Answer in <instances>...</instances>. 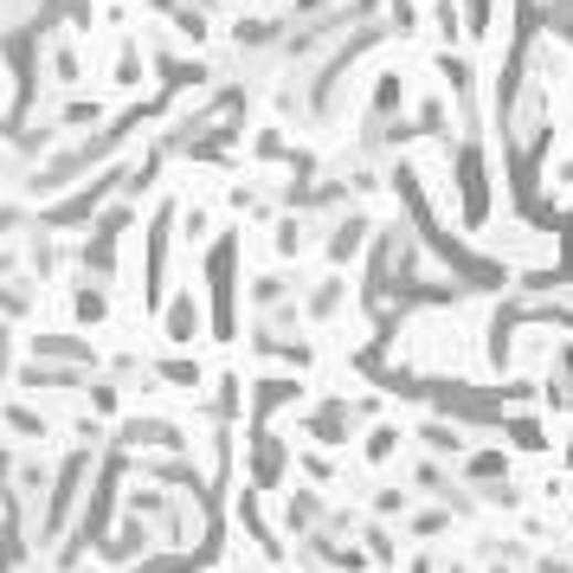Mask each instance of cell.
Wrapping results in <instances>:
<instances>
[{
  "instance_id": "6da1fadb",
  "label": "cell",
  "mask_w": 573,
  "mask_h": 573,
  "mask_svg": "<svg viewBox=\"0 0 573 573\" xmlns=\"http://www.w3.org/2000/svg\"><path fill=\"white\" fill-rule=\"evenodd\" d=\"M458 200H464V220L484 226L490 220V188H484V155L458 149Z\"/></svg>"
},
{
  "instance_id": "7a4b0ae2",
  "label": "cell",
  "mask_w": 573,
  "mask_h": 573,
  "mask_svg": "<svg viewBox=\"0 0 573 573\" xmlns=\"http://www.w3.org/2000/svg\"><path fill=\"white\" fill-rule=\"evenodd\" d=\"M502 477H509V458H502V452H477V458H464V484H470V490L502 484Z\"/></svg>"
},
{
  "instance_id": "3957f363",
  "label": "cell",
  "mask_w": 573,
  "mask_h": 573,
  "mask_svg": "<svg viewBox=\"0 0 573 573\" xmlns=\"http://www.w3.org/2000/svg\"><path fill=\"white\" fill-rule=\"evenodd\" d=\"M509 438H516L522 452H541V445H548V432H541L535 420H509Z\"/></svg>"
},
{
  "instance_id": "277c9868",
  "label": "cell",
  "mask_w": 573,
  "mask_h": 573,
  "mask_svg": "<svg viewBox=\"0 0 573 573\" xmlns=\"http://www.w3.org/2000/svg\"><path fill=\"white\" fill-rule=\"evenodd\" d=\"M554 400L573 406V348H561V374H554Z\"/></svg>"
},
{
  "instance_id": "5b68a950",
  "label": "cell",
  "mask_w": 573,
  "mask_h": 573,
  "mask_svg": "<svg viewBox=\"0 0 573 573\" xmlns=\"http://www.w3.org/2000/svg\"><path fill=\"white\" fill-rule=\"evenodd\" d=\"M567 458H573V445H567Z\"/></svg>"
}]
</instances>
